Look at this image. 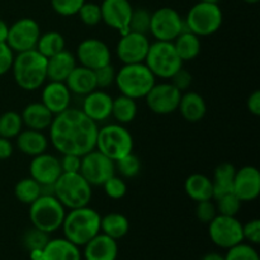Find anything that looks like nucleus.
<instances>
[{
	"label": "nucleus",
	"instance_id": "f257e3e1",
	"mask_svg": "<svg viewBox=\"0 0 260 260\" xmlns=\"http://www.w3.org/2000/svg\"><path fill=\"white\" fill-rule=\"evenodd\" d=\"M98 123L81 109L70 108L56 114L50 126V140L60 154L83 155L95 149Z\"/></svg>",
	"mask_w": 260,
	"mask_h": 260
},
{
	"label": "nucleus",
	"instance_id": "f03ea898",
	"mask_svg": "<svg viewBox=\"0 0 260 260\" xmlns=\"http://www.w3.org/2000/svg\"><path fill=\"white\" fill-rule=\"evenodd\" d=\"M13 76L20 89L33 91L40 89L47 79V58L37 50L19 52L12 66Z\"/></svg>",
	"mask_w": 260,
	"mask_h": 260
},
{
	"label": "nucleus",
	"instance_id": "7ed1b4c3",
	"mask_svg": "<svg viewBox=\"0 0 260 260\" xmlns=\"http://www.w3.org/2000/svg\"><path fill=\"white\" fill-rule=\"evenodd\" d=\"M101 215L88 206L70 210L61 226L63 236L75 245L84 246L101 233Z\"/></svg>",
	"mask_w": 260,
	"mask_h": 260
},
{
	"label": "nucleus",
	"instance_id": "20e7f679",
	"mask_svg": "<svg viewBox=\"0 0 260 260\" xmlns=\"http://www.w3.org/2000/svg\"><path fill=\"white\" fill-rule=\"evenodd\" d=\"M114 83L117 84L122 95L136 101L145 98L150 89L155 85V76L144 62L127 63L116 74Z\"/></svg>",
	"mask_w": 260,
	"mask_h": 260
},
{
	"label": "nucleus",
	"instance_id": "39448f33",
	"mask_svg": "<svg viewBox=\"0 0 260 260\" xmlns=\"http://www.w3.org/2000/svg\"><path fill=\"white\" fill-rule=\"evenodd\" d=\"M91 196V185L80 173H62L55 182V197L69 210L88 206Z\"/></svg>",
	"mask_w": 260,
	"mask_h": 260
},
{
	"label": "nucleus",
	"instance_id": "423d86ee",
	"mask_svg": "<svg viewBox=\"0 0 260 260\" xmlns=\"http://www.w3.org/2000/svg\"><path fill=\"white\" fill-rule=\"evenodd\" d=\"M65 215V207L55 196H40L29 205L32 226L47 234L55 233L62 226Z\"/></svg>",
	"mask_w": 260,
	"mask_h": 260
},
{
	"label": "nucleus",
	"instance_id": "0eeeda50",
	"mask_svg": "<svg viewBox=\"0 0 260 260\" xmlns=\"http://www.w3.org/2000/svg\"><path fill=\"white\" fill-rule=\"evenodd\" d=\"M95 149L117 161L134 150V139L128 129L119 123H112L98 128Z\"/></svg>",
	"mask_w": 260,
	"mask_h": 260
},
{
	"label": "nucleus",
	"instance_id": "6e6552de",
	"mask_svg": "<svg viewBox=\"0 0 260 260\" xmlns=\"http://www.w3.org/2000/svg\"><path fill=\"white\" fill-rule=\"evenodd\" d=\"M222 10L218 4L200 2L189 9L184 27L198 37H206L217 32L222 25Z\"/></svg>",
	"mask_w": 260,
	"mask_h": 260
},
{
	"label": "nucleus",
	"instance_id": "1a4fd4ad",
	"mask_svg": "<svg viewBox=\"0 0 260 260\" xmlns=\"http://www.w3.org/2000/svg\"><path fill=\"white\" fill-rule=\"evenodd\" d=\"M144 62L155 78L161 79H170L183 66L173 42L167 41H156L150 45Z\"/></svg>",
	"mask_w": 260,
	"mask_h": 260
},
{
	"label": "nucleus",
	"instance_id": "9d476101",
	"mask_svg": "<svg viewBox=\"0 0 260 260\" xmlns=\"http://www.w3.org/2000/svg\"><path fill=\"white\" fill-rule=\"evenodd\" d=\"M79 173L90 185H103L116 174V162L94 149L81 156Z\"/></svg>",
	"mask_w": 260,
	"mask_h": 260
},
{
	"label": "nucleus",
	"instance_id": "9b49d317",
	"mask_svg": "<svg viewBox=\"0 0 260 260\" xmlns=\"http://www.w3.org/2000/svg\"><path fill=\"white\" fill-rule=\"evenodd\" d=\"M208 235L215 245L230 249L243 243V223L235 216L217 215L208 223Z\"/></svg>",
	"mask_w": 260,
	"mask_h": 260
},
{
	"label": "nucleus",
	"instance_id": "f8f14e48",
	"mask_svg": "<svg viewBox=\"0 0 260 260\" xmlns=\"http://www.w3.org/2000/svg\"><path fill=\"white\" fill-rule=\"evenodd\" d=\"M183 30H185L184 20L173 8H160L151 14L150 33L156 41L173 42Z\"/></svg>",
	"mask_w": 260,
	"mask_h": 260
},
{
	"label": "nucleus",
	"instance_id": "ddd939ff",
	"mask_svg": "<svg viewBox=\"0 0 260 260\" xmlns=\"http://www.w3.org/2000/svg\"><path fill=\"white\" fill-rule=\"evenodd\" d=\"M40 36L38 23L32 18H22L9 27L7 45L17 53L35 50Z\"/></svg>",
	"mask_w": 260,
	"mask_h": 260
},
{
	"label": "nucleus",
	"instance_id": "4468645a",
	"mask_svg": "<svg viewBox=\"0 0 260 260\" xmlns=\"http://www.w3.org/2000/svg\"><path fill=\"white\" fill-rule=\"evenodd\" d=\"M180 98H182V91L178 90L172 83H155V85L145 96L150 111L161 116L177 111Z\"/></svg>",
	"mask_w": 260,
	"mask_h": 260
},
{
	"label": "nucleus",
	"instance_id": "2eb2a0df",
	"mask_svg": "<svg viewBox=\"0 0 260 260\" xmlns=\"http://www.w3.org/2000/svg\"><path fill=\"white\" fill-rule=\"evenodd\" d=\"M149 47L150 42L146 35L127 32L121 36L117 43V56L124 65L144 62Z\"/></svg>",
	"mask_w": 260,
	"mask_h": 260
},
{
	"label": "nucleus",
	"instance_id": "dca6fc26",
	"mask_svg": "<svg viewBox=\"0 0 260 260\" xmlns=\"http://www.w3.org/2000/svg\"><path fill=\"white\" fill-rule=\"evenodd\" d=\"M76 58L84 68L96 70L111 63V51L103 41L98 38H86L78 46Z\"/></svg>",
	"mask_w": 260,
	"mask_h": 260
},
{
	"label": "nucleus",
	"instance_id": "f3484780",
	"mask_svg": "<svg viewBox=\"0 0 260 260\" xmlns=\"http://www.w3.org/2000/svg\"><path fill=\"white\" fill-rule=\"evenodd\" d=\"M131 3L128 0H103L101 4L102 22L108 27L126 35L128 30V23L132 15Z\"/></svg>",
	"mask_w": 260,
	"mask_h": 260
},
{
	"label": "nucleus",
	"instance_id": "a211bd4d",
	"mask_svg": "<svg viewBox=\"0 0 260 260\" xmlns=\"http://www.w3.org/2000/svg\"><path fill=\"white\" fill-rule=\"evenodd\" d=\"M233 193L241 202H251L256 200L260 193V173L258 168L245 165L236 170Z\"/></svg>",
	"mask_w": 260,
	"mask_h": 260
},
{
	"label": "nucleus",
	"instance_id": "6ab92c4d",
	"mask_svg": "<svg viewBox=\"0 0 260 260\" xmlns=\"http://www.w3.org/2000/svg\"><path fill=\"white\" fill-rule=\"evenodd\" d=\"M29 174L38 184H55L62 170L60 160L51 154H43L33 156L29 164Z\"/></svg>",
	"mask_w": 260,
	"mask_h": 260
},
{
	"label": "nucleus",
	"instance_id": "aec40b11",
	"mask_svg": "<svg viewBox=\"0 0 260 260\" xmlns=\"http://www.w3.org/2000/svg\"><path fill=\"white\" fill-rule=\"evenodd\" d=\"M112 102L113 98L103 89H95L86 94L83 99L81 111L95 123L104 122L112 114Z\"/></svg>",
	"mask_w": 260,
	"mask_h": 260
},
{
	"label": "nucleus",
	"instance_id": "412c9836",
	"mask_svg": "<svg viewBox=\"0 0 260 260\" xmlns=\"http://www.w3.org/2000/svg\"><path fill=\"white\" fill-rule=\"evenodd\" d=\"M41 103L50 109L53 116L66 111L71 103V91L65 83L50 81L46 84L41 94Z\"/></svg>",
	"mask_w": 260,
	"mask_h": 260
},
{
	"label": "nucleus",
	"instance_id": "4be33fe9",
	"mask_svg": "<svg viewBox=\"0 0 260 260\" xmlns=\"http://www.w3.org/2000/svg\"><path fill=\"white\" fill-rule=\"evenodd\" d=\"M117 256H118L117 240L109 238L103 233H99L84 245L85 260H117Z\"/></svg>",
	"mask_w": 260,
	"mask_h": 260
},
{
	"label": "nucleus",
	"instance_id": "5701e85b",
	"mask_svg": "<svg viewBox=\"0 0 260 260\" xmlns=\"http://www.w3.org/2000/svg\"><path fill=\"white\" fill-rule=\"evenodd\" d=\"M76 68V57L70 51H61L47 58V79L65 83L71 71Z\"/></svg>",
	"mask_w": 260,
	"mask_h": 260
},
{
	"label": "nucleus",
	"instance_id": "b1692460",
	"mask_svg": "<svg viewBox=\"0 0 260 260\" xmlns=\"http://www.w3.org/2000/svg\"><path fill=\"white\" fill-rule=\"evenodd\" d=\"M66 86L71 94L75 95L85 96L86 94L91 93L96 89V81L95 75H94V70H90L84 66H78L71 71L70 75L65 80Z\"/></svg>",
	"mask_w": 260,
	"mask_h": 260
},
{
	"label": "nucleus",
	"instance_id": "393cba45",
	"mask_svg": "<svg viewBox=\"0 0 260 260\" xmlns=\"http://www.w3.org/2000/svg\"><path fill=\"white\" fill-rule=\"evenodd\" d=\"M78 245L65 238L50 239L43 248V260H81Z\"/></svg>",
	"mask_w": 260,
	"mask_h": 260
},
{
	"label": "nucleus",
	"instance_id": "a878e982",
	"mask_svg": "<svg viewBox=\"0 0 260 260\" xmlns=\"http://www.w3.org/2000/svg\"><path fill=\"white\" fill-rule=\"evenodd\" d=\"M20 117H22L23 124L27 128L45 131L50 128L55 116L42 103H30L23 109Z\"/></svg>",
	"mask_w": 260,
	"mask_h": 260
},
{
	"label": "nucleus",
	"instance_id": "bb28decb",
	"mask_svg": "<svg viewBox=\"0 0 260 260\" xmlns=\"http://www.w3.org/2000/svg\"><path fill=\"white\" fill-rule=\"evenodd\" d=\"M17 146L22 154L33 157L46 152L48 147V140L42 131L29 128L24 131L22 129L17 136Z\"/></svg>",
	"mask_w": 260,
	"mask_h": 260
},
{
	"label": "nucleus",
	"instance_id": "cd10ccee",
	"mask_svg": "<svg viewBox=\"0 0 260 260\" xmlns=\"http://www.w3.org/2000/svg\"><path fill=\"white\" fill-rule=\"evenodd\" d=\"M178 109L185 121L190 123H197L202 121L203 117L206 116L207 106L201 94L196 91H188L180 98Z\"/></svg>",
	"mask_w": 260,
	"mask_h": 260
},
{
	"label": "nucleus",
	"instance_id": "c85d7f7f",
	"mask_svg": "<svg viewBox=\"0 0 260 260\" xmlns=\"http://www.w3.org/2000/svg\"><path fill=\"white\" fill-rule=\"evenodd\" d=\"M184 190L190 200L196 202L208 201L213 198L212 179L205 174L194 173L185 179Z\"/></svg>",
	"mask_w": 260,
	"mask_h": 260
},
{
	"label": "nucleus",
	"instance_id": "c756f323",
	"mask_svg": "<svg viewBox=\"0 0 260 260\" xmlns=\"http://www.w3.org/2000/svg\"><path fill=\"white\" fill-rule=\"evenodd\" d=\"M235 173V167L233 164H230V162H222V164H220L216 168L212 179L213 198L215 200L233 192Z\"/></svg>",
	"mask_w": 260,
	"mask_h": 260
},
{
	"label": "nucleus",
	"instance_id": "7c9ffc66",
	"mask_svg": "<svg viewBox=\"0 0 260 260\" xmlns=\"http://www.w3.org/2000/svg\"><path fill=\"white\" fill-rule=\"evenodd\" d=\"M175 51H177L178 56L180 60L184 61H192L200 55L201 52V41L200 37L194 33L189 32V30H183L174 41H173Z\"/></svg>",
	"mask_w": 260,
	"mask_h": 260
},
{
	"label": "nucleus",
	"instance_id": "2f4dec72",
	"mask_svg": "<svg viewBox=\"0 0 260 260\" xmlns=\"http://www.w3.org/2000/svg\"><path fill=\"white\" fill-rule=\"evenodd\" d=\"M128 218L118 212H112L101 218V231L114 240L124 238L128 234Z\"/></svg>",
	"mask_w": 260,
	"mask_h": 260
},
{
	"label": "nucleus",
	"instance_id": "473e14b6",
	"mask_svg": "<svg viewBox=\"0 0 260 260\" xmlns=\"http://www.w3.org/2000/svg\"><path fill=\"white\" fill-rule=\"evenodd\" d=\"M119 124L131 123L137 116L136 101L129 96L119 95L112 102V114Z\"/></svg>",
	"mask_w": 260,
	"mask_h": 260
},
{
	"label": "nucleus",
	"instance_id": "72a5a7b5",
	"mask_svg": "<svg viewBox=\"0 0 260 260\" xmlns=\"http://www.w3.org/2000/svg\"><path fill=\"white\" fill-rule=\"evenodd\" d=\"M36 50L46 58L65 50V38L58 32H47L38 38Z\"/></svg>",
	"mask_w": 260,
	"mask_h": 260
},
{
	"label": "nucleus",
	"instance_id": "f704fd0d",
	"mask_svg": "<svg viewBox=\"0 0 260 260\" xmlns=\"http://www.w3.org/2000/svg\"><path fill=\"white\" fill-rule=\"evenodd\" d=\"M14 194L19 202L30 205L41 196L40 184L32 178H23L15 184Z\"/></svg>",
	"mask_w": 260,
	"mask_h": 260
},
{
	"label": "nucleus",
	"instance_id": "c9c22d12",
	"mask_svg": "<svg viewBox=\"0 0 260 260\" xmlns=\"http://www.w3.org/2000/svg\"><path fill=\"white\" fill-rule=\"evenodd\" d=\"M23 128V121L19 113L8 111L0 116V137L14 139Z\"/></svg>",
	"mask_w": 260,
	"mask_h": 260
},
{
	"label": "nucleus",
	"instance_id": "e433bc0d",
	"mask_svg": "<svg viewBox=\"0 0 260 260\" xmlns=\"http://www.w3.org/2000/svg\"><path fill=\"white\" fill-rule=\"evenodd\" d=\"M50 234L45 233V231L40 230L37 228H30L23 234L22 243L23 246L27 249L28 251L32 250H38V249H43L46 246V244L48 243L50 238H48Z\"/></svg>",
	"mask_w": 260,
	"mask_h": 260
},
{
	"label": "nucleus",
	"instance_id": "4c0bfd02",
	"mask_svg": "<svg viewBox=\"0 0 260 260\" xmlns=\"http://www.w3.org/2000/svg\"><path fill=\"white\" fill-rule=\"evenodd\" d=\"M150 20H151V13L147 12L144 8L132 10L131 19L128 23V30L135 33L147 35L150 32Z\"/></svg>",
	"mask_w": 260,
	"mask_h": 260
},
{
	"label": "nucleus",
	"instance_id": "58836bf2",
	"mask_svg": "<svg viewBox=\"0 0 260 260\" xmlns=\"http://www.w3.org/2000/svg\"><path fill=\"white\" fill-rule=\"evenodd\" d=\"M116 162V170H118L119 174L123 178H135L141 170V162L140 159L135 154L124 155L123 157L118 159Z\"/></svg>",
	"mask_w": 260,
	"mask_h": 260
},
{
	"label": "nucleus",
	"instance_id": "ea45409f",
	"mask_svg": "<svg viewBox=\"0 0 260 260\" xmlns=\"http://www.w3.org/2000/svg\"><path fill=\"white\" fill-rule=\"evenodd\" d=\"M216 208L218 215L236 216L241 208V201L233 192L216 200Z\"/></svg>",
	"mask_w": 260,
	"mask_h": 260
},
{
	"label": "nucleus",
	"instance_id": "a19ab883",
	"mask_svg": "<svg viewBox=\"0 0 260 260\" xmlns=\"http://www.w3.org/2000/svg\"><path fill=\"white\" fill-rule=\"evenodd\" d=\"M228 250L225 260H260L258 251L251 244L240 243Z\"/></svg>",
	"mask_w": 260,
	"mask_h": 260
},
{
	"label": "nucleus",
	"instance_id": "79ce46f5",
	"mask_svg": "<svg viewBox=\"0 0 260 260\" xmlns=\"http://www.w3.org/2000/svg\"><path fill=\"white\" fill-rule=\"evenodd\" d=\"M78 15L84 24L89 25V27H94V25L99 24L102 22L101 5L95 4V3L85 2L78 12Z\"/></svg>",
	"mask_w": 260,
	"mask_h": 260
},
{
	"label": "nucleus",
	"instance_id": "37998d69",
	"mask_svg": "<svg viewBox=\"0 0 260 260\" xmlns=\"http://www.w3.org/2000/svg\"><path fill=\"white\" fill-rule=\"evenodd\" d=\"M102 187L104 188V192L112 200H121L127 193V184L122 178L117 177L116 174L109 178Z\"/></svg>",
	"mask_w": 260,
	"mask_h": 260
},
{
	"label": "nucleus",
	"instance_id": "c03bdc74",
	"mask_svg": "<svg viewBox=\"0 0 260 260\" xmlns=\"http://www.w3.org/2000/svg\"><path fill=\"white\" fill-rule=\"evenodd\" d=\"M85 0H51L53 10L62 17H71L78 14Z\"/></svg>",
	"mask_w": 260,
	"mask_h": 260
},
{
	"label": "nucleus",
	"instance_id": "a18cd8bd",
	"mask_svg": "<svg viewBox=\"0 0 260 260\" xmlns=\"http://www.w3.org/2000/svg\"><path fill=\"white\" fill-rule=\"evenodd\" d=\"M116 69L108 63L106 66H102V68L94 70V75H95V81H96V89H106L108 86H111L112 84L116 80Z\"/></svg>",
	"mask_w": 260,
	"mask_h": 260
},
{
	"label": "nucleus",
	"instance_id": "49530a36",
	"mask_svg": "<svg viewBox=\"0 0 260 260\" xmlns=\"http://www.w3.org/2000/svg\"><path fill=\"white\" fill-rule=\"evenodd\" d=\"M196 216H197V218L201 222L210 223L211 221L217 216V208H216V205L211 200L197 202Z\"/></svg>",
	"mask_w": 260,
	"mask_h": 260
},
{
	"label": "nucleus",
	"instance_id": "de8ad7c7",
	"mask_svg": "<svg viewBox=\"0 0 260 260\" xmlns=\"http://www.w3.org/2000/svg\"><path fill=\"white\" fill-rule=\"evenodd\" d=\"M243 236L251 245H258L260 243V221L258 218L243 225Z\"/></svg>",
	"mask_w": 260,
	"mask_h": 260
},
{
	"label": "nucleus",
	"instance_id": "09e8293b",
	"mask_svg": "<svg viewBox=\"0 0 260 260\" xmlns=\"http://www.w3.org/2000/svg\"><path fill=\"white\" fill-rule=\"evenodd\" d=\"M14 52L7 43H0V76L12 70Z\"/></svg>",
	"mask_w": 260,
	"mask_h": 260
},
{
	"label": "nucleus",
	"instance_id": "8fccbe9b",
	"mask_svg": "<svg viewBox=\"0 0 260 260\" xmlns=\"http://www.w3.org/2000/svg\"><path fill=\"white\" fill-rule=\"evenodd\" d=\"M170 79H172L173 85L179 91H185L192 84V74L183 68H180Z\"/></svg>",
	"mask_w": 260,
	"mask_h": 260
},
{
	"label": "nucleus",
	"instance_id": "3c124183",
	"mask_svg": "<svg viewBox=\"0 0 260 260\" xmlns=\"http://www.w3.org/2000/svg\"><path fill=\"white\" fill-rule=\"evenodd\" d=\"M80 161L81 156H78V155H62V157L60 159L61 170H62V173H79Z\"/></svg>",
	"mask_w": 260,
	"mask_h": 260
},
{
	"label": "nucleus",
	"instance_id": "603ef678",
	"mask_svg": "<svg viewBox=\"0 0 260 260\" xmlns=\"http://www.w3.org/2000/svg\"><path fill=\"white\" fill-rule=\"evenodd\" d=\"M246 107H248L249 112L253 116H260V91L255 90L249 95L248 102H246Z\"/></svg>",
	"mask_w": 260,
	"mask_h": 260
},
{
	"label": "nucleus",
	"instance_id": "864d4df0",
	"mask_svg": "<svg viewBox=\"0 0 260 260\" xmlns=\"http://www.w3.org/2000/svg\"><path fill=\"white\" fill-rule=\"evenodd\" d=\"M13 145L9 139L0 137V160H7L12 156Z\"/></svg>",
	"mask_w": 260,
	"mask_h": 260
},
{
	"label": "nucleus",
	"instance_id": "5fc2aeb1",
	"mask_svg": "<svg viewBox=\"0 0 260 260\" xmlns=\"http://www.w3.org/2000/svg\"><path fill=\"white\" fill-rule=\"evenodd\" d=\"M8 32H9V25L0 19V43H7Z\"/></svg>",
	"mask_w": 260,
	"mask_h": 260
},
{
	"label": "nucleus",
	"instance_id": "6e6d98bb",
	"mask_svg": "<svg viewBox=\"0 0 260 260\" xmlns=\"http://www.w3.org/2000/svg\"><path fill=\"white\" fill-rule=\"evenodd\" d=\"M41 196H55V184H40Z\"/></svg>",
	"mask_w": 260,
	"mask_h": 260
},
{
	"label": "nucleus",
	"instance_id": "4d7b16f0",
	"mask_svg": "<svg viewBox=\"0 0 260 260\" xmlns=\"http://www.w3.org/2000/svg\"><path fill=\"white\" fill-rule=\"evenodd\" d=\"M201 260H225V256L213 251V253H207L206 255H203Z\"/></svg>",
	"mask_w": 260,
	"mask_h": 260
},
{
	"label": "nucleus",
	"instance_id": "13d9d810",
	"mask_svg": "<svg viewBox=\"0 0 260 260\" xmlns=\"http://www.w3.org/2000/svg\"><path fill=\"white\" fill-rule=\"evenodd\" d=\"M29 256L30 260H43V249L29 251Z\"/></svg>",
	"mask_w": 260,
	"mask_h": 260
},
{
	"label": "nucleus",
	"instance_id": "bf43d9fd",
	"mask_svg": "<svg viewBox=\"0 0 260 260\" xmlns=\"http://www.w3.org/2000/svg\"><path fill=\"white\" fill-rule=\"evenodd\" d=\"M200 2H205V3H215V4H217L218 0H200Z\"/></svg>",
	"mask_w": 260,
	"mask_h": 260
},
{
	"label": "nucleus",
	"instance_id": "052dcab7",
	"mask_svg": "<svg viewBox=\"0 0 260 260\" xmlns=\"http://www.w3.org/2000/svg\"><path fill=\"white\" fill-rule=\"evenodd\" d=\"M245 3H249V4H255V3H258L259 0H244Z\"/></svg>",
	"mask_w": 260,
	"mask_h": 260
}]
</instances>
